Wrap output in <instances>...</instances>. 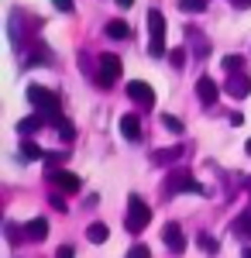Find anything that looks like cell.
<instances>
[{
  "label": "cell",
  "mask_w": 251,
  "mask_h": 258,
  "mask_svg": "<svg viewBox=\"0 0 251 258\" xmlns=\"http://www.w3.org/2000/svg\"><path fill=\"white\" fill-rule=\"evenodd\" d=\"M28 103H31V107H35L48 124H55V120L62 117V110H58V97L52 93V90L38 86V83H31V86H28Z\"/></svg>",
  "instance_id": "1"
},
{
  "label": "cell",
  "mask_w": 251,
  "mask_h": 258,
  "mask_svg": "<svg viewBox=\"0 0 251 258\" xmlns=\"http://www.w3.org/2000/svg\"><path fill=\"white\" fill-rule=\"evenodd\" d=\"M175 193H203L190 169H172V172L165 176V182H162V197H175Z\"/></svg>",
  "instance_id": "2"
},
{
  "label": "cell",
  "mask_w": 251,
  "mask_h": 258,
  "mask_svg": "<svg viewBox=\"0 0 251 258\" xmlns=\"http://www.w3.org/2000/svg\"><path fill=\"white\" fill-rule=\"evenodd\" d=\"M148 35H152L148 52H152L155 59H162L169 48H165V14H162L158 7H152V11H148Z\"/></svg>",
  "instance_id": "3"
},
{
  "label": "cell",
  "mask_w": 251,
  "mask_h": 258,
  "mask_svg": "<svg viewBox=\"0 0 251 258\" xmlns=\"http://www.w3.org/2000/svg\"><path fill=\"white\" fill-rule=\"evenodd\" d=\"M148 220H152L148 203L138 197V193H131V197H128V220H124V227H128L131 234H141V231L148 227Z\"/></svg>",
  "instance_id": "4"
},
{
  "label": "cell",
  "mask_w": 251,
  "mask_h": 258,
  "mask_svg": "<svg viewBox=\"0 0 251 258\" xmlns=\"http://www.w3.org/2000/svg\"><path fill=\"white\" fill-rule=\"evenodd\" d=\"M120 80V59H117L114 52H103L97 62V83L107 90V86H114V83Z\"/></svg>",
  "instance_id": "5"
},
{
  "label": "cell",
  "mask_w": 251,
  "mask_h": 258,
  "mask_svg": "<svg viewBox=\"0 0 251 258\" xmlns=\"http://www.w3.org/2000/svg\"><path fill=\"white\" fill-rule=\"evenodd\" d=\"M128 97L135 100L141 110H148V107H155V90L148 86L145 80H131L128 83Z\"/></svg>",
  "instance_id": "6"
},
{
  "label": "cell",
  "mask_w": 251,
  "mask_h": 258,
  "mask_svg": "<svg viewBox=\"0 0 251 258\" xmlns=\"http://www.w3.org/2000/svg\"><path fill=\"white\" fill-rule=\"evenodd\" d=\"M162 241H165V248H169L172 255H182V251H186V234H182V227H179L175 220H169V224L162 227Z\"/></svg>",
  "instance_id": "7"
},
{
  "label": "cell",
  "mask_w": 251,
  "mask_h": 258,
  "mask_svg": "<svg viewBox=\"0 0 251 258\" xmlns=\"http://www.w3.org/2000/svg\"><path fill=\"white\" fill-rule=\"evenodd\" d=\"M48 179L55 182V189H62V193H79V189H83L79 176H76V172H66V169H55V172H48Z\"/></svg>",
  "instance_id": "8"
},
{
  "label": "cell",
  "mask_w": 251,
  "mask_h": 258,
  "mask_svg": "<svg viewBox=\"0 0 251 258\" xmlns=\"http://www.w3.org/2000/svg\"><path fill=\"white\" fill-rule=\"evenodd\" d=\"M196 97H200L203 107H213L217 97H220V90H217V83H213L210 76H200V80H196Z\"/></svg>",
  "instance_id": "9"
},
{
  "label": "cell",
  "mask_w": 251,
  "mask_h": 258,
  "mask_svg": "<svg viewBox=\"0 0 251 258\" xmlns=\"http://www.w3.org/2000/svg\"><path fill=\"white\" fill-rule=\"evenodd\" d=\"M224 90H227V97L244 100V97L251 93V80H248V73H237V76H231V80L224 83Z\"/></svg>",
  "instance_id": "10"
},
{
  "label": "cell",
  "mask_w": 251,
  "mask_h": 258,
  "mask_svg": "<svg viewBox=\"0 0 251 258\" xmlns=\"http://www.w3.org/2000/svg\"><path fill=\"white\" fill-rule=\"evenodd\" d=\"M24 238L35 241V244L45 241V238H48V220H45V217H31L28 224H24Z\"/></svg>",
  "instance_id": "11"
},
{
  "label": "cell",
  "mask_w": 251,
  "mask_h": 258,
  "mask_svg": "<svg viewBox=\"0 0 251 258\" xmlns=\"http://www.w3.org/2000/svg\"><path fill=\"white\" fill-rule=\"evenodd\" d=\"M120 135L128 141L141 138V120H138V114H124V117H120Z\"/></svg>",
  "instance_id": "12"
},
{
  "label": "cell",
  "mask_w": 251,
  "mask_h": 258,
  "mask_svg": "<svg viewBox=\"0 0 251 258\" xmlns=\"http://www.w3.org/2000/svg\"><path fill=\"white\" fill-rule=\"evenodd\" d=\"M231 231H234V234H237L241 241H251V207L244 210V214H237V217H234Z\"/></svg>",
  "instance_id": "13"
},
{
  "label": "cell",
  "mask_w": 251,
  "mask_h": 258,
  "mask_svg": "<svg viewBox=\"0 0 251 258\" xmlns=\"http://www.w3.org/2000/svg\"><path fill=\"white\" fill-rule=\"evenodd\" d=\"M182 155H186L182 145H175V148H158V152H152V162H158V165H172V162L182 159Z\"/></svg>",
  "instance_id": "14"
},
{
  "label": "cell",
  "mask_w": 251,
  "mask_h": 258,
  "mask_svg": "<svg viewBox=\"0 0 251 258\" xmlns=\"http://www.w3.org/2000/svg\"><path fill=\"white\" fill-rule=\"evenodd\" d=\"M186 41L193 45V52L200 55V59H203V55H210V41L203 38V35H200L196 28H186Z\"/></svg>",
  "instance_id": "15"
},
{
  "label": "cell",
  "mask_w": 251,
  "mask_h": 258,
  "mask_svg": "<svg viewBox=\"0 0 251 258\" xmlns=\"http://www.w3.org/2000/svg\"><path fill=\"white\" fill-rule=\"evenodd\" d=\"M86 238H90V244H103V241L110 238V231H107L103 220H93V224L86 227Z\"/></svg>",
  "instance_id": "16"
},
{
  "label": "cell",
  "mask_w": 251,
  "mask_h": 258,
  "mask_svg": "<svg viewBox=\"0 0 251 258\" xmlns=\"http://www.w3.org/2000/svg\"><path fill=\"white\" fill-rule=\"evenodd\" d=\"M244 66H248L244 55H224V59H220V69H224V73H231V76L244 73Z\"/></svg>",
  "instance_id": "17"
},
{
  "label": "cell",
  "mask_w": 251,
  "mask_h": 258,
  "mask_svg": "<svg viewBox=\"0 0 251 258\" xmlns=\"http://www.w3.org/2000/svg\"><path fill=\"white\" fill-rule=\"evenodd\" d=\"M107 38H114V41L131 38V28H128V21H110V24H107Z\"/></svg>",
  "instance_id": "18"
},
{
  "label": "cell",
  "mask_w": 251,
  "mask_h": 258,
  "mask_svg": "<svg viewBox=\"0 0 251 258\" xmlns=\"http://www.w3.org/2000/svg\"><path fill=\"white\" fill-rule=\"evenodd\" d=\"M41 124H48V120L41 117V114H35V117H24V120H18V131H21V135H24V138H28L31 131H38Z\"/></svg>",
  "instance_id": "19"
},
{
  "label": "cell",
  "mask_w": 251,
  "mask_h": 258,
  "mask_svg": "<svg viewBox=\"0 0 251 258\" xmlns=\"http://www.w3.org/2000/svg\"><path fill=\"white\" fill-rule=\"evenodd\" d=\"M158 124H162L165 131H172V135H182V120L172 117V114H162V117H158Z\"/></svg>",
  "instance_id": "20"
},
{
  "label": "cell",
  "mask_w": 251,
  "mask_h": 258,
  "mask_svg": "<svg viewBox=\"0 0 251 258\" xmlns=\"http://www.w3.org/2000/svg\"><path fill=\"white\" fill-rule=\"evenodd\" d=\"M21 155H24V159H45V152H41L38 145H35V141H21Z\"/></svg>",
  "instance_id": "21"
},
{
  "label": "cell",
  "mask_w": 251,
  "mask_h": 258,
  "mask_svg": "<svg viewBox=\"0 0 251 258\" xmlns=\"http://www.w3.org/2000/svg\"><path fill=\"white\" fill-rule=\"evenodd\" d=\"M179 11H186V14H200V11H207V0H179Z\"/></svg>",
  "instance_id": "22"
},
{
  "label": "cell",
  "mask_w": 251,
  "mask_h": 258,
  "mask_svg": "<svg viewBox=\"0 0 251 258\" xmlns=\"http://www.w3.org/2000/svg\"><path fill=\"white\" fill-rule=\"evenodd\" d=\"M55 127H58V135H62V141H73V138H76V131H73V124H69L66 117H58V120H55Z\"/></svg>",
  "instance_id": "23"
},
{
  "label": "cell",
  "mask_w": 251,
  "mask_h": 258,
  "mask_svg": "<svg viewBox=\"0 0 251 258\" xmlns=\"http://www.w3.org/2000/svg\"><path fill=\"white\" fill-rule=\"evenodd\" d=\"M200 248H203V255H217V241L210 234H200Z\"/></svg>",
  "instance_id": "24"
},
{
  "label": "cell",
  "mask_w": 251,
  "mask_h": 258,
  "mask_svg": "<svg viewBox=\"0 0 251 258\" xmlns=\"http://www.w3.org/2000/svg\"><path fill=\"white\" fill-rule=\"evenodd\" d=\"M48 203L55 207L58 214H66V197H62V193H55V189H52V193H48Z\"/></svg>",
  "instance_id": "25"
},
{
  "label": "cell",
  "mask_w": 251,
  "mask_h": 258,
  "mask_svg": "<svg viewBox=\"0 0 251 258\" xmlns=\"http://www.w3.org/2000/svg\"><path fill=\"white\" fill-rule=\"evenodd\" d=\"M169 62H172L175 69H182V62H186V55H182V48H172V52H169Z\"/></svg>",
  "instance_id": "26"
},
{
  "label": "cell",
  "mask_w": 251,
  "mask_h": 258,
  "mask_svg": "<svg viewBox=\"0 0 251 258\" xmlns=\"http://www.w3.org/2000/svg\"><path fill=\"white\" fill-rule=\"evenodd\" d=\"M128 258H152V251H148L145 244H135V248L128 251Z\"/></svg>",
  "instance_id": "27"
},
{
  "label": "cell",
  "mask_w": 251,
  "mask_h": 258,
  "mask_svg": "<svg viewBox=\"0 0 251 258\" xmlns=\"http://www.w3.org/2000/svg\"><path fill=\"white\" fill-rule=\"evenodd\" d=\"M52 4H55L62 14H73V0H52Z\"/></svg>",
  "instance_id": "28"
},
{
  "label": "cell",
  "mask_w": 251,
  "mask_h": 258,
  "mask_svg": "<svg viewBox=\"0 0 251 258\" xmlns=\"http://www.w3.org/2000/svg\"><path fill=\"white\" fill-rule=\"evenodd\" d=\"M58 258H76V248H73V244H62V248H58Z\"/></svg>",
  "instance_id": "29"
},
{
  "label": "cell",
  "mask_w": 251,
  "mask_h": 258,
  "mask_svg": "<svg viewBox=\"0 0 251 258\" xmlns=\"http://www.w3.org/2000/svg\"><path fill=\"white\" fill-rule=\"evenodd\" d=\"M117 7H120V11H128V7H131V4H135V0H114Z\"/></svg>",
  "instance_id": "30"
},
{
  "label": "cell",
  "mask_w": 251,
  "mask_h": 258,
  "mask_svg": "<svg viewBox=\"0 0 251 258\" xmlns=\"http://www.w3.org/2000/svg\"><path fill=\"white\" fill-rule=\"evenodd\" d=\"M234 7H251V0H234Z\"/></svg>",
  "instance_id": "31"
},
{
  "label": "cell",
  "mask_w": 251,
  "mask_h": 258,
  "mask_svg": "<svg viewBox=\"0 0 251 258\" xmlns=\"http://www.w3.org/2000/svg\"><path fill=\"white\" fill-rule=\"evenodd\" d=\"M241 258H251V244H248V248H244V251H241Z\"/></svg>",
  "instance_id": "32"
},
{
  "label": "cell",
  "mask_w": 251,
  "mask_h": 258,
  "mask_svg": "<svg viewBox=\"0 0 251 258\" xmlns=\"http://www.w3.org/2000/svg\"><path fill=\"white\" fill-rule=\"evenodd\" d=\"M244 152H248V155H251V138H248V145H244Z\"/></svg>",
  "instance_id": "33"
},
{
  "label": "cell",
  "mask_w": 251,
  "mask_h": 258,
  "mask_svg": "<svg viewBox=\"0 0 251 258\" xmlns=\"http://www.w3.org/2000/svg\"><path fill=\"white\" fill-rule=\"evenodd\" d=\"M244 186H248V193H251V176H248V179H244Z\"/></svg>",
  "instance_id": "34"
}]
</instances>
